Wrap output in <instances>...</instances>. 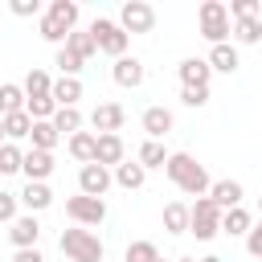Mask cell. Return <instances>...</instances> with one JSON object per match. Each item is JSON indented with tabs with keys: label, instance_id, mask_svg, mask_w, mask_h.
Returning a JSON list of instances; mask_svg holds the SVG:
<instances>
[{
	"label": "cell",
	"instance_id": "6da1fadb",
	"mask_svg": "<svg viewBox=\"0 0 262 262\" xmlns=\"http://www.w3.org/2000/svg\"><path fill=\"white\" fill-rule=\"evenodd\" d=\"M168 180L180 188V192H188V196H209L213 192V180H209V172H205V164H196L188 151H172V160H168Z\"/></svg>",
	"mask_w": 262,
	"mask_h": 262
},
{
	"label": "cell",
	"instance_id": "7a4b0ae2",
	"mask_svg": "<svg viewBox=\"0 0 262 262\" xmlns=\"http://www.w3.org/2000/svg\"><path fill=\"white\" fill-rule=\"evenodd\" d=\"M196 29H201V37H205L209 45H225L229 33H233L229 4H221V0H205L201 12H196Z\"/></svg>",
	"mask_w": 262,
	"mask_h": 262
},
{
	"label": "cell",
	"instance_id": "3957f363",
	"mask_svg": "<svg viewBox=\"0 0 262 262\" xmlns=\"http://www.w3.org/2000/svg\"><path fill=\"white\" fill-rule=\"evenodd\" d=\"M61 254H66L70 262H102L106 246H102V237H98V233H90V229L74 225V229H61Z\"/></svg>",
	"mask_w": 262,
	"mask_h": 262
},
{
	"label": "cell",
	"instance_id": "277c9868",
	"mask_svg": "<svg viewBox=\"0 0 262 262\" xmlns=\"http://www.w3.org/2000/svg\"><path fill=\"white\" fill-rule=\"evenodd\" d=\"M90 33H94V41H98V53H106V57H127V45H131V33L119 25V20H111V16H94L90 20Z\"/></svg>",
	"mask_w": 262,
	"mask_h": 262
},
{
	"label": "cell",
	"instance_id": "5b68a950",
	"mask_svg": "<svg viewBox=\"0 0 262 262\" xmlns=\"http://www.w3.org/2000/svg\"><path fill=\"white\" fill-rule=\"evenodd\" d=\"M221 217H225V209H221L213 196H196V201H192V225H188V233H192L196 242H213V237L221 233Z\"/></svg>",
	"mask_w": 262,
	"mask_h": 262
},
{
	"label": "cell",
	"instance_id": "8992f818",
	"mask_svg": "<svg viewBox=\"0 0 262 262\" xmlns=\"http://www.w3.org/2000/svg\"><path fill=\"white\" fill-rule=\"evenodd\" d=\"M66 217H70L74 225H82V229H90V225H102V221H106V201L78 192V196H70V201H66Z\"/></svg>",
	"mask_w": 262,
	"mask_h": 262
},
{
	"label": "cell",
	"instance_id": "52a82bcc",
	"mask_svg": "<svg viewBox=\"0 0 262 262\" xmlns=\"http://www.w3.org/2000/svg\"><path fill=\"white\" fill-rule=\"evenodd\" d=\"M119 25H123L127 33H151V29H156V8H151L147 0H127V4L119 8Z\"/></svg>",
	"mask_w": 262,
	"mask_h": 262
},
{
	"label": "cell",
	"instance_id": "ba28073f",
	"mask_svg": "<svg viewBox=\"0 0 262 262\" xmlns=\"http://www.w3.org/2000/svg\"><path fill=\"white\" fill-rule=\"evenodd\" d=\"M111 184H115V172H111V168H102V164H86V168H78V192L102 201Z\"/></svg>",
	"mask_w": 262,
	"mask_h": 262
},
{
	"label": "cell",
	"instance_id": "9c48e42d",
	"mask_svg": "<svg viewBox=\"0 0 262 262\" xmlns=\"http://www.w3.org/2000/svg\"><path fill=\"white\" fill-rule=\"evenodd\" d=\"M8 242H12V250H33V246L41 242V221H37V213H20V217L8 225Z\"/></svg>",
	"mask_w": 262,
	"mask_h": 262
},
{
	"label": "cell",
	"instance_id": "30bf717a",
	"mask_svg": "<svg viewBox=\"0 0 262 262\" xmlns=\"http://www.w3.org/2000/svg\"><path fill=\"white\" fill-rule=\"evenodd\" d=\"M176 74H180V86H188V90H209L213 66H209V57H184V61L176 66Z\"/></svg>",
	"mask_w": 262,
	"mask_h": 262
},
{
	"label": "cell",
	"instance_id": "8fae6325",
	"mask_svg": "<svg viewBox=\"0 0 262 262\" xmlns=\"http://www.w3.org/2000/svg\"><path fill=\"white\" fill-rule=\"evenodd\" d=\"M123 119H127V111H123L119 102H98V106L90 111V127H94V135H119Z\"/></svg>",
	"mask_w": 262,
	"mask_h": 262
},
{
	"label": "cell",
	"instance_id": "7c38bea8",
	"mask_svg": "<svg viewBox=\"0 0 262 262\" xmlns=\"http://www.w3.org/2000/svg\"><path fill=\"white\" fill-rule=\"evenodd\" d=\"M111 78H115L123 90H139V86H143V78H147V70H143V61H139V57H119V61L111 66Z\"/></svg>",
	"mask_w": 262,
	"mask_h": 262
},
{
	"label": "cell",
	"instance_id": "4fadbf2b",
	"mask_svg": "<svg viewBox=\"0 0 262 262\" xmlns=\"http://www.w3.org/2000/svg\"><path fill=\"white\" fill-rule=\"evenodd\" d=\"M49 176H53V151L29 147V151H25V180H29V184H45Z\"/></svg>",
	"mask_w": 262,
	"mask_h": 262
},
{
	"label": "cell",
	"instance_id": "5bb4252c",
	"mask_svg": "<svg viewBox=\"0 0 262 262\" xmlns=\"http://www.w3.org/2000/svg\"><path fill=\"white\" fill-rule=\"evenodd\" d=\"M139 123H143V131H147V139H164L168 131H172V111L168 106H147L143 115H139Z\"/></svg>",
	"mask_w": 262,
	"mask_h": 262
},
{
	"label": "cell",
	"instance_id": "9a60e30c",
	"mask_svg": "<svg viewBox=\"0 0 262 262\" xmlns=\"http://www.w3.org/2000/svg\"><path fill=\"white\" fill-rule=\"evenodd\" d=\"M66 147H70V156H74L82 168L98 160V135H94V131H78L74 139H66Z\"/></svg>",
	"mask_w": 262,
	"mask_h": 262
},
{
	"label": "cell",
	"instance_id": "2e32d148",
	"mask_svg": "<svg viewBox=\"0 0 262 262\" xmlns=\"http://www.w3.org/2000/svg\"><path fill=\"white\" fill-rule=\"evenodd\" d=\"M127 160V147H123V135H98V160L94 164H102V168H119Z\"/></svg>",
	"mask_w": 262,
	"mask_h": 262
},
{
	"label": "cell",
	"instance_id": "e0dca14e",
	"mask_svg": "<svg viewBox=\"0 0 262 262\" xmlns=\"http://www.w3.org/2000/svg\"><path fill=\"white\" fill-rule=\"evenodd\" d=\"M188 225H192V205L168 201V205H164V229H168V233H188Z\"/></svg>",
	"mask_w": 262,
	"mask_h": 262
},
{
	"label": "cell",
	"instance_id": "ac0fdd59",
	"mask_svg": "<svg viewBox=\"0 0 262 262\" xmlns=\"http://www.w3.org/2000/svg\"><path fill=\"white\" fill-rule=\"evenodd\" d=\"M45 16H49V20H57L66 33H74V29H78V16H82V8H78V0H53V4L45 8Z\"/></svg>",
	"mask_w": 262,
	"mask_h": 262
},
{
	"label": "cell",
	"instance_id": "d6986e66",
	"mask_svg": "<svg viewBox=\"0 0 262 262\" xmlns=\"http://www.w3.org/2000/svg\"><path fill=\"white\" fill-rule=\"evenodd\" d=\"M135 160H139L143 168H168L172 151L164 147V139H143V143H139V151H135Z\"/></svg>",
	"mask_w": 262,
	"mask_h": 262
},
{
	"label": "cell",
	"instance_id": "ffe728a7",
	"mask_svg": "<svg viewBox=\"0 0 262 262\" xmlns=\"http://www.w3.org/2000/svg\"><path fill=\"white\" fill-rule=\"evenodd\" d=\"M143 180H147V168H143L139 160H123V164L115 168V184H119V188H127V192L143 188Z\"/></svg>",
	"mask_w": 262,
	"mask_h": 262
},
{
	"label": "cell",
	"instance_id": "44dd1931",
	"mask_svg": "<svg viewBox=\"0 0 262 262\" xmlns=\"http://www.w3.org/2000/svg\"><path fill=\"white\" fill-rule=\"evenodd\" d=\"M250 229H254V213L246 205H237V209H229L221 217V233H229V237H246Z\"/></svg>",
	"mask_w": 262,
	"mask_h": 262
},
{
	"label": "cell",
	"instance_id": "7402d4cb",
	"mask_svg": "<svg viewBox=\"0 0 262 262\" xmlns=\"http://www.w3.org/2000/svg\"><path fill=\"white\" fill-rule=\"evenodd\" d=\"M209 66L217 70V74H233L237 66H242V57H237V45H209Z\"/></svg>",
	"mask_w": 262,
	"mask_h": 262
},
{
	"label": "cell",
	"instance_id": "603a6c76",
	"mask_svg": "<svg viewBox=\"0 0 262 262\" xmlns=\"http://www.w3.org/2000/svg\"><path fill=\"white\" fill-rule=\"evenodd\" d=\"M0 131H4V139H8V143H16V139H29V135H33V115H29V111H16V115H4V123H0Z\"/></svg>",
	"mask_w": 262,
	"mask_h": 262
},
{
	"label": "cell",
	"instance_id": "cb8c5ba5",
	"mask_svg": "<svg viewBox=\"0 0 262 262\" xmlns=\"http://www.w3.org/2000/svg\"><path fill=\"white\" fill-rule=\"evenodd\" d=\"M209 196L229 213V209H237V205H242V196H246V192H242V184H237V180H213V192H209Z\"/></svg>",
	"mask_w": 262,
	"mask_h": 262
},
{
	"label": "cell",
	"instance_id": "d4e9b609",
	"mask_svg": "<svg viewBox=\"0 0 262 262\" xmlns=\"http://www.w3.org/2000/svg\"><path fill=\"white\" fill-rule=\"evenodd\" d=\"M20 205H25V213H41V209H49V205H53L49 184H25V188H20Z\"/></svg>",
	"mask_w": 262,
	"mask_h": 262
},
{
	"label": "cell",
	"instance_id": "484cf974",
	"mask_svg": "<svg viewBox=\"0 0 262 262\" xmlns=\"http://www.w3.org/2000/svg\"><path fill=\"white\" fill-rule=\"evenodd\" d=\"M0 111H4V115L29 111V94H25V86H16V82H4V86H0Z\"/></svg>",
	"mask_w": 262,
	"mask_h": 262
},
{
	"label": "cell",
	"instance_id": "4316f807",
	"mask_svg": "<svg viewBox=\"0 0 262 262\" xmlns=\"http://www.w3.org/2000/svg\"><path fill=\"white\" fill-rule=\"evenodd\" d=\"M82 123H86V119H82V111H78V106H61V111L53 115V127H57V135H61V139H74V135L82 131Z\"/></svg>",
	"mask_w": 262,
	"mask_h": 262
},
{
	"label": "cell",
	"instance_id": "83f0119b",
	"mask_svg": "<svg viewBox=\"0 0 262 262\" xmlns=\"http://www.w3.org/2000/svg\"><path fill=\"white\" fill-rule=\"evenodd\" d=\"M25 94H29V98H53V78L33 66V70L25 74Z\"/></svg>",
	"mask_w": 262,
	"mask_h": 262
},
{
	"label": "cell",
	"instance_id": "f1b7e54d",
	"mask_svg": "<svg viewBox=\"0 0 262 262\" xmlns=\"http://www.w3.org/2000/svg\"><path fill=\"white\" fill-rule=\"evenodd\" d=\"M82 94H86V90H82V78H57V82H53V98H57V106H78Z\"/></svg>",
	"mask_w": 262,
	"mask_h": 262
},
{
	"label": "cell",
	"instance_id": "f546056e",
	"mask_svg": "<svg viewBox=\"0 0 262 262\" xmlns=\"http://www.w3.org/2000/svg\"><path fill=\"white\" fill-rule=\"evenodd\" d=\"M29 143H33L37 151H53V147L61 143V135H57V127H53V123H33V135H29Z\"/></svg>",
	"mask_w": 262,
	"mask_h": 262
},
{
	"label": "cell",
	"instance_id": "4dcf8cb0",
	"mask_svg": "<svg viewBox=\"0 0 262 262\" xmlns=\"http://www.w3.org/2000/svg\"><path fill=\"white\" fill-rule=\"evenodd\" d=\"M233 41H237V45H258V41H262V20H258V16L233 20Z\"/></svg>",
	"mask_w": 262,
	"mask_h": 262
},
{
	"label": "cell",
	"instance_id": "1f68e13d",
	"mask_svg": "<svg viewBox=\"0 0 262 262\" xmlns=\"http://www.w3.org/2000/svg\"><path fill=\"white\" fill-rule=\"evenodd\" d=\"M66 45H70V49H74L78 57H86V61H90V57L98 53V41H94V33H90V29H74Z\"/></svg>",
	"mask_w": 262,
	"mask_h": 262
},
{
	"label": "cell",
	"instance_id": "d6a6232c",
	"mask_svg": "<svg viewBox=\"0 0 262 262\" xmlns=\"http://www.w3.org/2000/svg\"><path fill=\"white\" fill-rule=\"evenodd\" d=\"M53 66L61 70V78H78V74H82V66H86V57H78L70 45H61V49H57V57H53Z\"/></svg>",
	"mask_w": 262,
	"mask_h": 262
},
{
	"label": "cell",
	"instance_id": "836d02e7",
	"mask_svg": "<svg viewBox=\"0 0 262 262\" xmlns=\"http://www.w3.org/2000/svg\"><path fill=\"white\" fill-rule=\"evenodd\" d=\"M0 172H4V176L25 172V151H20L16 143H4V147H0Z\"/></svg>",
	"mask_w": 262,
	"mask_h": 262
},
{
	"label": "cell",
	"instance_id": "e575fe53",
	"mask_svg": "<svg viewBox=\"0 0 262 262\" xmlns=\"http://www.w3.org/2000/svg\"><path fill=\"white\" fill-rule=\"evenodd\" d=\"M123 262H160V250H156V242L139 237V242H131V246H127Z\"/></svg>",
	"mask_w": 262,
	"mask_h": 262
},
{
	"label": "cell",
	"instance_id": "d590c367",
	"mask_svg": "<svg viewBox=\"0 0 262 262\" xmlns=\"http://www.w3.org/2000/svg\"><path fill=\"white\" fill-rule=\"evenodd\" d=\"M37 33H41V41H49V45H57V49H61V45L70 41V33H66V29L57 25V20H49L45 12H41V20H37Z\"/></svg>",
	"mask_w": 262,
	"mask_h": 262
},
{
	"label": "cell",
	"instance_id": "8d00e7d4",
	"mask_svg": "<svg viewBox=\"0 0 262 262\" xmlns=\"http://www.w3.org/2000/svg\"><path fill=\"white\" fill-rule=\"evenodd\" d=\"M16 209H20V192H0V221H4V225H12V221L20 217Z\"/></svg>",
	"mask_w": 262,
	"mask_h": 262
},
{
	"label": "cell",
	"instance_id": "74e56055",
	"mask_svg": "<svg viewBox=\"0 0 262 262\" xmlns=\"http://www.w3.org/2000/svg\"><path fill=\"white\" fill-rule=\"evenodd\" d=\"M258 12H262L258 0H229V16H233V20H250V16H258Z\"/></svg>",
	"mask_w": 262,
	"mask_h": 262
},
{
	"label": "cell",
	"instance_id": "f35d334b",
	"mask_svg": "<svg viewBox=\"0 0 262 262\" xmlns=\"http://www.w3.org/2000/svg\"><path fill=\"white\" fill-rule=\"evenodd\" d=\"M180 102L192 106V111H201V106L209 102V90H188V86H180Z\"/></svg>",
	"mask_w": 262,
	"mask_h": 262
},
{
	"label": "cell",
	"instance_id": "ab89813d",
	"mask_svg": "<svg viewBox=\"0 0 262 262\" xmlns=\"http://www.w3.org/2000/svg\"><path fill=\"white\" fill-rule=\"evenodd\" d=\"M246 250L250 258H262V221H254V229L246 233Z\"/></svg>",
	"mask_w": 262,
	"mask_h": 262
},
{
	"label": "cell",
	"instance_id": "60d3db41",
	"mask_svg": "<svg viewBox=\"0 0 262 262\" xmlns=\"http://www.w3.org/2000/svg\"><path fill=\"white\" fill-rule=\"evenodd\" d=\"M8 8H12L16 16H37V12H41V4H37V0H12Z\"/></svg>",
	"mask_w": 262,
	"mask_h": 262
},
{
	"label": "cell",
	"instance_id": "b9f144b4",
	"mask_svg": "<svg viewBox=\"0 0 262 262\" xmlns=\"http://www.w3.org/2000/svg\"><path fill=\"white\" fill-rule=\"evenodd\" d=\"M12 262H45V254H41L37 246H33V250H16V254H12Z\"/></svg>",
	"mask_w": 262,
	"mask_h": 262
},
{
	"label": "cell",
	"instance_id": "7bdbcfd3",
	"mask_svg": "<svg viewBox=\"0 0 262 262\" xmlns=\"http://www.w3.org/2000/svg\"><path fill=\"white\" fill-rule=\"evenodd\" d=\"M201 262H221V258H217V254H205V258H201Z\"/></svg>",
	"mask_w": 262,
	"mask_h": 262
},
{
	"label": "cell",
	"instance_id": "ee69618b",
	"mask_svg": "<svg viewBox=\"0 0 262 262\" xmlns=\"http://www.w3.org/2000/svg\"><path fill=\"white\" fill-rule=\"evenodd\" d=\"M176 262H201V258H188V254H184V258H176Z\"/></svg>",
	"mask_w": 262,
	"mask_h": 262
},
{
	"label": "cell",
	"instance_id": "f6af8a7d",
	"mask_svg": "<svg viewBox=\"0 0 262 262\" xmlns=\"http://www.w3.org/2000/svg\"><path fill=\"white\" fill-rule=\"evenodd\" d=\"M258 213H262V196H258Z\"/></svg>",
	"mask_w": 262,
	"mask_h": 262
},
{
	"label": "cell",
	"instance_id": "bcb514c9",
	"mask_svg": "<svg viewBox=\"0 0 262 262\" xmlns=\"http://www.w3.org/2000/svg\"><path fill=\"white\" fill-rule=\"evenodd\" d=\"M160 262H164V258H160Z\"/></svg>",
	"mask_w": 262,
	"mask_h": 262
}]
</instances>
